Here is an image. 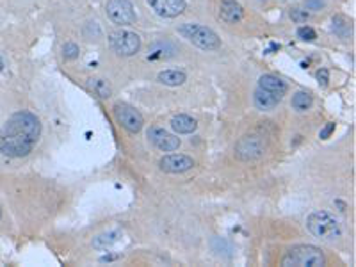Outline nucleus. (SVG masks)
I'll return each instance as SVG.
<instances>
[{"mask_svg":"<svg viewBox=\"0 0 356 267\" xmlns=\"http://www.w3.org/2000/svg\"><path fill=\"white\" fill-rule=\"evenodd\" d=\"M219 16L226 24H237L244 16V9L241 4H237L235 0H224L219 6Z\"/></svg>","mask_w":356,"mask_h":267,"instance_id":"f8f14e48","label":"nucleus"},{"mask_svg":"<svg viewBox=\"0 0 356 267\" xmlns=\"http://www.w3.org/2000/svg\"><path fill=\"white\" fill-rule=\"evenodd\" d=\"M148 139L153 146H157L162 152H175L180 146V137L170 134L167 130L160 129V127H152L148 130Z\"/></svg>","mask_w":356,"mask_h":267,"instance_id":"6e6552de","label":"nucleus"},{"mask_svg":"<svg viewBox=\"0 0 356 267\" xmlns=\"http://www.w3.org/2000/svg\"><path fill=\"white\" fill-rule=\"evenodd\" d=\"M258 88L265 89V91L276 93V95L283 96L287 93V84L282 80V78L275 77V75H262L258 78Z\"/></svg>","mask_w":356,"mask_h":267,"instance_id":"4468645a","label":"nucleus"},{"mask_svg":"<svg viewBox=\"0 0 356 267\" xmlns=\"http://www.w3.org/2000/svg\"><path fill=\"white\" fill-rule=\"evenodd\" d=\"M310 105H312V96H310V93L299 91L292 96V107H294L296 111H306V109H310Z\"/></svg>","mask_w":356,"mask_h":267,"instance_id":"6ab92c4d","label":"nucleus"},{"mask_svg":"<svg viewBox=\"0 0 356 267\" xmlns=\"http://www.w3.org/2000/svg\"><path fill=\"white\" fill-rule=\"evenodd\" d=\"M262 152H264V145H262V141L257 135H246V137H242L239 141L237 148H235L237 157L242 160L257 159L258 155H262Z\"/></svg>","mask_w":356,"mask_h":267,"instance_id":"9d476101","label":"nucleus"},{"mask_svg":"<svg viewBox=\"0 0 356 267\" xmlns=\"http://www.w3.org/2000/svg\"><path fill=\"white\" fill-rule=\"evenodd\" d=\"M178 32L183 37L191 41L193 45H196L201 50H217L221 47V41L217 37V34L208 27L198 24H185L178 29Z\"/></svg>","mask_w":356,"mask_h":267,"instance_id":"20e7f679","label":"nucleus"},{"mask_svg":"<svg viewBox=\"0 0 356 267\" xmlns=\"http://www.w3.org/2000/svg\"><path fill=\"white\" fill-rule=\"evenodd\" d=\"M114 114H116V119H118L119 125H121L125 130H129L130 134H137L142 129L144 119H142L141 112L136 111L134 107H130V105L118 104L114 107Z\"/></svg>","mask_w":356,"mask_h":267,"instance_id":"0eeeda50","label":"nucleus"},{"mask_svg":"<svg viewBox=\"0 0 356 267\" xmlns=\"http://www.w3.org/2000/svg\"><path fill=\"white\" fill-rule=\"evenodd\" d=\"M196 127H198L196 119H193L191 116L185 114H178L171 119V129L177 134H193L196 130Z\"/></svg>","mask_w":356,"mask_h":267,"instance_id":"2eb2a0df","label":"nucleus"},{"mask_svg":"<svg viewBox=\"0 0 356 267\" xmlns=\"http://www.w3.org/2000/svg\"><path fill=\"white\" fill-rule=\"evenodd\" d=\"M0 219H2V209H0Z\"/></svg>","mask_w":356,"mask_h":267,"instance_id":"cd10ccee","label":"nucleus"},{"mask_svg":"<svg viewBox=\"0 0 356 267\" xmlns=\"http://www.w3.org/2000/svg\"><path fill=\"white\" fill-rule=\"evenodd\" d=\"M306 228L310 234L326 242H333L342 234L340 230V223L333 214L326 212V210H317V212L310 214L306 219Z\"/></svg>","mask_w":356,"mask_h":267,"instance_id":"f03ea898","label":"nucleus"},{"mask_svg":"<svg viewBox=\"0 0 356 267\" xmlns=\"http://www.w3.org/2000/svg\"><path fill=\"white\" fill-rule=\"evenodd\" d=\"M109 43H111V48L118 55L130 57V55H136L139 52L141 37L136 32H130V31H116L111 34Z\"/></svg>","mask_w":356,"mask_h":267,"instance_id":"39448f33","label":"nucleus"},{"mask_svg":"<svg viewBox=\"0 0 356 267\" xmlns=\"http://www.w3.org/2000/svg\"><path fill=\"white\" fill-rule=\"evenodd\" d=\"M148 4L162 18H177L185 11V0H148Z\"/></svg>","mask_w":356,"mask_h":267,"instance_id":"1a4fd4ad","label":"nucleus"},{"mask_svg":"<svg viewBox=\"0 0 356 267\" xmlns=\"http://www.w3.org/2000/svg\"><path fill=\"white\" fill-rule=\"evenodd\" d=\"M4 70V61H2V57H0V71Z\"/></svg>","mask_w":356,"mask_h":267,"instance_id":"bb28decb","label":"nucleus"},{"mask_svg":"<svg viewBox=\"0 0 356 267\" xmlns=\"http://www.w3.org/2000/svg\"><path fill=\"white\" fill-rule=\"evenodd\" d=\"M107 14L118 25H130L136 22V11L130 0H109Z\"/></svg>","mask_w":356,"mask_h":267,"instance_id":"423d86ee","label":"nucleus"},{"mask_svg":"<svg viewBox=\"0 0 356 267\" xmlns=\"http://www.w3.org/2000/svg\"><path fill=\"white\" fill-rule=\"evenodd\" d=\"M298 37L299 39H303V41H313L317 37V34H316V31H313L312 27H299L298 29Z\"/></svg>","mask_w":356,"mask_h":267,"instance_id":"4be33fe9","label":"nucleus"},{"mask_svg":"<svg viewBox=\"0 0 356 267\" xmlns=\"http://www.w3.org/2000/svg\"><path fill=\"white\" fill-rule=\"evenodd\" d=\"M253 100H255V105H257V109H260V111H273V109H275L276 105L280 104L282 96L276 95V93L265 91V89L258 88L257 91H255Z\"/></svg>","mask_w":356,"mask_h":267,"instance_id":"ddd939ff","label":"nucleus"},{"mask_svg":"<svg viewBox=\"0 0 356 267\" xmlns=\"http://www.w3.org/2000/svg\"><path fill=\"white\" fill-rule=\"evenodd\" d=\"M62 55H65V59H68V61H73V59H77L78 55H80V48H78V45L70 41V43L62 45Z\"/></svg>","mask_w":356,"mask_h":267,"instance_id":"412c9836","label":"nucleus"},{"mask_svg":"<svg viewBox=\"0 0 356 267\" xmlns=\"http://www.w3.org/2000/svg\"><path fill=\"white\" fill-rule=\"evenodd\" d=\"M167 47H171L170 43H157L155 47H152V50H150V54H148V59H167V57H171L170 54H166V48Z\"/></svg>","mask_w":356,"mask_h":267,"instance_id":"aec40b11","label":"nucleus"},{"mask_svg":"<svg viewBox=\"0 0 356 267\" xmlns=\"http://www.w3.org/2000/svg\"><path fill=\"white\" fill-rule=\"evenodd\" d=\"M193 166L194 160L187 155H167L160 159V169L166 173H185Z\"/></svg>","mask_w":356,"mask_h":267,"instance_id":"9b49d317","label":"nucleus"},{"mask_svg":"<svg viewBox=\"0 0 356 267\" xmlns=\"http://www.w3.org/2000/svg\"><path fill=\"white\" fill-rule=\"evenodd\" d=\"M41 135V123L29 111L14 112L0 130V152L11 159L27 157Z\"/></svg>","mask_w":356,"mask_h":267,"instance_id":"f257e3e1","label":"nucleus"},{"mask_svg":"<svg viewBox=\"0 0 356 267\" xmlns=\"http://www.w3.org/2000/svg\"><path fill=\"white\" fill-rule=\"evenodd\" d=\"M308 11L306 9H301V7H296V9L290 11V18L294 22H298V24H301V22H306L308 20Z\"/></svg>","mask_w":356,"mask_h":267,"instance_id":"5701e85b","label":"nucleus"},{"mask_svg":"<svg viewBox=\"0 0 356 267\" xmlns=\"http://www.w3.org/2000/svg\"><path fill=\"white\" fill-rule=\"evenodd\" d=\"M88 86L96 96H100V98H109L112 93L111 86H109L106 80H102V78H89Z\"/></svg>","mask_w":356,"mask_h":267,"instance_id":"f3484780","label":"nucleus"},{"mask_svg":"<svg viewBox=\"0 0 356 267\" xmlns=\"http://www.w3.org/2000/svg\"><path fill=\"white\" fill-rule=\"evenodd\" d=\"M317 80H319V84L322 86V88H326L328 86V80H329V73H328V70H319L317 71Z\"/></svg>","mask_w":356,"mask_h":267,"instance_id":"393cba45","label":"nucleus"},{"mask_svg":"<svg viewBox=\"0 0 356 267\" xmlns=\"http://www.w3.org/2000/svg\"><path fill=\"white\" fill-rule=\"evenodd\" d=\"M324 262V255L319 248L306 244V246H296L288 250L282 264L285 267H322Z\"/></svg>","mask_w":356,"mask_h":267,"instance_id":"7ed1b4c3","label":"nucleus"},{"mask_svg":"<svg viewBox=\"0 0 356 267\" xmlns=\"http://www.w3.org/2000/svg\"><path fill=\"white\" fill-rule=\"evenodd\" d=\"M185 78V73L180 70H166L159 73V82L164 86H182Z\"/></svg>","mask_w":356,"mask_h":267,"instance_id":"dca6fc26","label":"nucleus"},{"mask_svg":"<svg viewBox=\"0 0 356 267\" xmlns=\"http://www.w3.org/2000/svg\"><path fill=\"white\" fill-rule=\"evenodd\" d=\"M326 6L324 0H305V7L310 11H321Z\"/></svg>","mask_w":356,"mask_h":267,"instance_id":"b1692460","label":"nucleus"},{"mask_svg":"<svg viewBox=\"0 0 356 267\" xmlns=\"http://www.w3.org/2000/svg\"><path fill=\"white\" fill-rule=\"evenodd\" d=\"M119 237H121V234H119L118 230L109 232V234H102V235H98L95 240H93V246H95V248H100V250H102V248L112 246L114 242H118Z\"/></svg>","mask_w":356,"mask_h":267,"instance_id":"a211bd4d","label":"nucleus"},{"mask_svg":"<svg viewBox=\"0 0 356 267\" xmlns=\"http://www.w3.org/2000/svg\"><path fill=\"white\" fill-rule=\"evenodd\" d=\"M335 130V123H328V125L324 127V129L321 130V134H319V137L321 139H328L329 135H331V132Z\"/></svg>","mask_w":356,"mask_h":267,"instance_id":"a878e982","label":"nucleus"}]
</instances>
